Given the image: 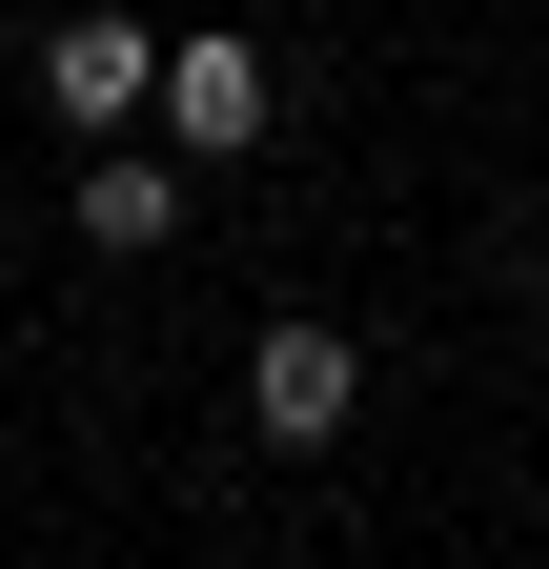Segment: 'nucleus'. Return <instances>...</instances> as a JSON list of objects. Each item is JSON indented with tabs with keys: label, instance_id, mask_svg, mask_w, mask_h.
Here are the masks:
<instances>
[{
	"label": "nucleus",
	"instance_id": "1",
	"mask_svg": "<svg viewBox=\"0 0 549 569\" xmlns=\"http://www.w3.org/2000/svg\"><path fill=\"white\" fill-rule=\"evenodd\" d=\"M41 102L82 122V142H143V122H163V61H143V21H122V0H61V21H41Z\"/></svg>",
	"mask_w": 549,
	"mask_h": 569
},
{
	"label": "nucleus",
	"instance_id": "2",
	"mask_svg": "<svg viewBox=\"0 0 549 569\" xmlns=\"http://www.w3.org/2000/svg\"><path fill=\"white\" fill-rule=\"evenodd\" d=\"M347 407H367V346L347 326H264L244 346V427L264 448H347Z\"/></svg>",
	"mask_w": 549,
	"mask_h": 569
},
{
	"label": "nucleus",
	"instance_id": "3",
	"mask_svg": "<svg viewBox=\"0 0 549 569\" xmlns=\"http://www.w3.org/2000/svg\"><path fill=\"white\" fill-rule=\"evenodd\" d=\"M264 122H286V102H264V41H163V142H183V163H244Z\"/></svg>",
	"mask_w": 549,
	"mask_h": 569
},
{
	"label": "nucleus",
	"instance_id": "4",
	"mask_svg": "<svg viewBox=\"0 0 549 569\" xmlns=\"http://www.w3.org/2000/svg\"><path fill=\"white\" fill-rule=\"evenodd\" d=\"M82 244L102 264H163L183 244V142H102V163H82Z\"/></svg>",
	"mask_w": 549,
	"mask_h": 569
},
{
	"label": "nucleus",
	"instance_id": "5",
	"mask_svg": "<svg viewBox=\"0 0 549 569\" xmlns=\"http://www.w3.org/2000/svg\"><path fill=\"white\" fill-rule=\"evenodd\" d=\"M529 306H549V244H529Z\"/></svg>",
	"mask_w": 549,
	"mask_h": 569
}]
</instances>
